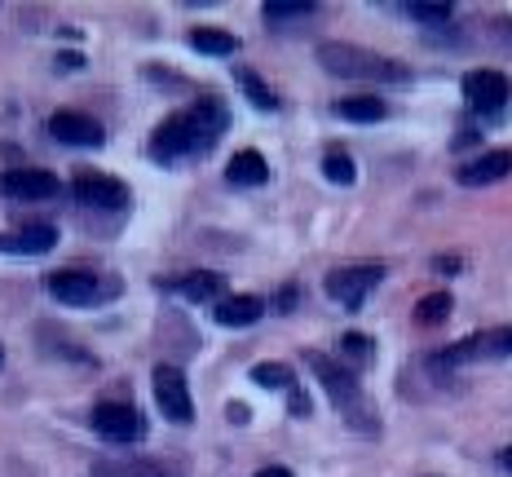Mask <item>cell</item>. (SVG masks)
<instances>
[{"label": "cell", "instance_id": "603a6c76", "mask_svg": "<svg viewBox=\"0 0 512 477\" xmlns=\"http://www.w3.org/2000/svg\"><path fill=\"white\" fill-rule=\"evenodd\" d=\"M451 310H455L451 292H433V296H424V301L415 305V323L420 327H442L446 318H451Z\"/></svg>", "mask_w": 512, "mask_h": 477}, {"label": "cell", "instance_id": "8fae6325", "mask_svg": "<svg viewBox=\"0 0 512 477\" xmlns=\"http://www.w3.org/2000/svg\"><path fill=\"white\" fill-rule=\"evenodd\" d=\"M49 137L62 146H80V151H98L106 142V129L93 115H80V111H53L49 115Z\"/></svg>", "mask_w": 512, "mask_h": 477}, {"label": "cell", "instance_id": "4316f807", "mask_svg": "<svg viewBox=\"0 0 512 477\" xmlns=\"http://www.w3.org/2000/svg\"><path fill=\"white\" fill-rule=\"evenodd\" d=\"M252 385H261V389H292L296 380H292V371H287L283 363H256L252 367Z\"/></svg>", "mask_w": 512, "mask_h": 477}, {"label": "cell", "instance_id": "ffe728a7", "mask_svg": "<svg viewBox=\"0 0 512 477\" xmlns=\"http://www.w3.org/2000/svg\"><path fill=\"white\" fill-rule=\"evenodd\" d=\"M234 80H239V89H243V98H248L256 111H279V93L270 89V84H265L261 76H256V71H248V67H239L234 71Z\"/></svg>", "mask_w": 512, "mask_h": 477}, {"label": "cell", "instance_id": "d4e9b609", "mask_svg": "<svg viewBox=\"0 0 512 477\" xmlns=\"http://www.w3.org/2000/svg\"><path fill=\"white\" fill-rule=\"evenodd\" d=\"M340 354H345L354 367H367L371 358H376V341H371L367 332H345L340 336Z\"/></svg>", "mask_w": 512, "mask_h": 477}, {"label": "cell", "instance_id": "7c38bea8", "mask_svg": "<svg viewBox=\"0 0 512 477\" xmlns=\"http://www.w3.org/2000/svg\"><path fill=\"white\" fill-rule=\"evenodd\" d=\"M0 195L14 204H36V199L58 195V177L45 168H5L0 173Z\"/></svg>", "mask_w": 512, "mask_h": 477}, {"label": "cell", "instance_id": "e575fe53", "mask_svg": "<svg viewBox=\"0 0 512 477\" xmlns=\"http://www.w3.org/2000/svg\"><path fill=\"white\" fill-rule=\"evenodd\" d=\"M0 363H5V349H0Z\"/></svg>", "mask_w": 512, "mask_h": 477}, {"label": "cell", "instance_id": "6da1fadb", "mask_svg": "<svg viewBox=\"0 0 512 477\" xmlns=\"http://www.w3.org/2000/svg\"><path fill=\"white\" fill-rule=\"evenodd\" d=\"M230 111L221 98H195L186 111L168 115L164 124L151 133V159L155 164H186L217 146V137L226 133Z\"/></svg>", "mask_w": 512, "mask_h": 477}, {"label": "cell", "instance_id": "ba28073f", "mask_svg": "<svg viewBox=\"0 0 512 477\" xmlns=\"http://www.w3.org/2000/svg\"><path fill=\"white\" fill-rule=\"evenodd\" d=\"M464 102L473 106L482 120H499L512 102V80L504 76V71H490V67L468 71L464 76Z\"/></svg>", "mask_w": 512, "mask_h": 477}, {"label": "cell", "instance_id": "8992f818", "mask_svg": "<svg viewBox=\"0 0 512 477\" xmlns=\"http://www.w3.org/2000/svg\"><path fill=\"white\" fill-rule=\"evenodd\" d=\"M89 424L102 442H115V447H133V442L146 438V416L133 402H98Z\"/></svg>", "mask_w": 512, "mask_h": 477}, {"label": "cell", "instance_id": "5b68a950", "mask_svg": "<svg viewBox=\"0 0 512 477\" xmlns=\"http://www.w3.org/2000/svg\"><path fill=\"white\" fill-rule=\"evenodd\" d=\"M124 292V283L120 279H111V283H102V274L98 270H53L49 274V296L53 301H62V305H76V310H89V305H102V301H111V296H120Z\"/></svg>", "mask_w": 512, "mask_h": 477}, {"label": "cell", "instance_id": "4fadbf2b", "mask_svg": "<svg viewBox=\"0 0 512 477\" xmlns=\"http://www.w3.org/2000/svg\"><path fill=\"white\" fill-rule=\"evenodd\" d=\"M164 292L181 296V301H195V305H204V301L217 305L221 296H226V274H212V270L173 274V279H164Z\"/></svg>", "mask_w": 512, "mask_h": 477}, {"label": "cell", "instance_id": "cb8c5ba5", "mask_svg": "<svg viewBox=\"0 0 512 477\" xmlns=\"http://www.w3.org/2000/svg\"><path fill=\"white\" fill-rule=\"evenodd\" d=\"M407 14L415 18V23H424V27H446L455 9L446 5V0H415V5H407Z\"/></svg>", "mask_w": 512, "mask_h": 477}, {"label": "cell", "instance_id": "83f0119b", "mask_svg": "<svg viewBox=\"0 0 512 477\" xmlns=\"http://www.w3.org/2000/svg\"><path fill=\"white\" fill-rule=\"evenodd\" d=\"M296 301H301V288H296V283H292V288H279V296H274L279 314H292V305H296Z\"/></svg>", "mask_w": 512, "mask_h": 477}, {"label": "cell", "instance_id": "2e32d148", "mask_svg": "<svg viewBox=\"0 0 512 477\" xmlns=\"http://www.w3.org/2000/svg\"><path fill=\"white\" fill-rule=\"evenodd\" d=\"M261 314H265V301H261V296H252V292L221 296L217 310H212V318H217L221 327H252Z\"/></svg>", "mask_w": 512, "mask_h": 477}, {"label": "cell", "instance_id": "5bb4252c", "mask_svg": "<svg viewBox=\"0 0 512 477\" xmlns=\"http://www.w3.org/2000/svg\"><path fill=\"white\" fill-rule=\"evenodd\" d=\"M53 248H58V230L45 221H31L14 235H0V252H14V257H45Z\"/></svg>", "mask_w": 512, "mask_h": 477}, {"label": "cell", "instance_id": "e0dca14e", "mask_svg": "<svg viewBox=\"0 0 512 477\" xmlns=\"http://www.w3.org/2000/svg\"><path fill=\"white\" fill-rule=\"evenodd\" d=\"M226 182L239 186V190L265 186V182H270V164H265L261 151H234L230 164H226Z\"/></svg>", "mask_w": 512, "mask_h": 477}, {"label": "cell", "instance_id": "1f68e13d", "mask_svg": "<svg viewBox=\"0 0 512 477\" xmlns=\"http://www.w3.org/2000/svg\"><path fill=\"white\" fill-rule=\"evenodd\" d=\"M230 424H248V407L243 402H230Z\"/></svg>", "mask_w": 512, "mask_h": 477}, {"label": "cell", "instance_id": "9c48e42d", "mask_svg": "<svg viewBox=\"0 0 512 477\" xmlns=\"http://www.w3.org/2000/svg\"><path fill=\"white\" fill-rule=\"evenodd\" d=\"M155 402H159V416H168L173 424H190L195 420V398H190L186 385V371L181 367H155Z\"/></svg>", "mask_w": 512, "mask_h": 477}, {"label": "cell", "instance_id": "30bf717a", "mask_svg": "<svg viewBox=\"0 0 512 477\" xmlns=\"http://www.w3.org/2000/svg\"><path fill=\"white\" fill-rule=\"evenodd\" d=\"M71 195L89 212H124L128 208V186L115 182V177H102V173H76Z\"/></svg>", "mask_w": 512, "mask_h": 477}, {"label": "cell", "instance_id": "44dd1931", "mask_svg": "<svg viewBox=\"0 0 512 477\" xmlns=\"http://www.w3.org/2000/svg\"><path fill=\"white\" fill-rule=\"evenodd\" d=\"M336 115L340 120H349V124H376V120H384V102L380 98H340L336 102Z\"/></svg>", "mask_w": 512, "mask_h": 477}, {"label": "cell", "instance_id": "d6a6232c", "mask_svg": "<svg viewBox=\"0 0 512 477\" xmlns=\"http://www.w3.org/2000/svg\"><path fill=\"white\" fill-rule=\"evenodd\" d=\"M256 477H292V469H283V464H270V469H261Z\"/></svg>", "mask_w": 512, "mask_h": 477}, {"label": "cell", "instance_id": "d6986e66", "mask_svg": "<svg viewBox=\"0 0 512 477\" xmlns=\"http://www.w3.org/2000/svg\"><path fill=\"white\" fill-rule=\"evenodd\" d=\"M190 49L208 53V58H230V53L239 49V40L221 27H199V31H190Z\"/></svg>", "mask_w": 512, "mask_h": 477}, {"label": "cell", "instance_id": "9a60e30c", "mask_svg": "<svg viewBox=\"0 0 512 477\" xmlns=\"http://www.w3.org/2000/svg\"><path fill=\"white\" fill-rule=\"evenodd\" d=\"M508 173H512V151H486V155L468 159L455 177H460V186H495Z\"/></svg>", "mask_w": 512, "mask_h": 477}, {"label": "cell", "instance_id": "f546056e", "mask_svg": "<svg viewBox=\"0 0 512 477\" xmlns=\"http://www.w3.org/2000/svg\"><path fill=\"white\" fill-rule=\"evenodd\" d=\"M84 67V53H58V71H80Z\"/></svg>", "mask_w": 512, "mask_h": 477}, {"label": "cell", "instance_id": "484cf974", "mask_svg": "<svg viewBox=\"0 0 512 477\" xmlns=\"http://www.w3.org/2000/svg\"><path fill=\"white\" fill-rule=\"evenodd\" d=\"M323 177L327 182H336V186H354L358 168H354V159H349L345 151H327L323 155Z\"/></svg>", "mask_w": 512, "mask_h": 477}, {"label": "cell", "instance_id": "f1b7e54d", "mask_svg": "<svg viewBox=\"0 0 512 477\" xmlns=\"http://www.w3.org/2000/svg\"><path fill=\"white\" fill-rule=\"evenodd\" d=\"M287 402H292V411H296V416H309V398H305V394H301V389H296V385L287 389Z\"/></svg>", "mask_w": 512, "mask_h": 477}, {"label": "cell", "instance_id": "7402d4cb", "mask_svg": "<svg viewBox=\"0 0 512 477\" xmlns=\"http://www.w3.org/2000/svg\"><path fill=\"white\" fill-rule=\"evenodd\" d=\"M93 477H168V469L151 460H102L93 464Z\"/></svg>", "mask_w": 512, "mask_h": 477}, {"label": "cell", "instance_id": "836d02e7", "mask_svg": "<svg viewBox=\"0 0 512 477\" xmlns=\"http://www.w3.org/2000/svg\"><path fill=\"white\" fill-rule=\"evenodd\" d=\"M499 464H504V469L512 473V447H504V451H499Z\"/></svg>", "mask_w": 512, "mask_h": 477}, {"label": "cell", "instance_id": "4dcf8cb0", "mask_svg": "<svg viewBox=\"0 0 512 477\" xmlns=\"http://www.w3.org/2000/svg\"><path fill=\"white\" fill-rule=\"evenodd\" d=\"M433 265H437V270H446V274H460V270H464V261H460V257H437Z\"/></svg>", "mask_w": 512, "mask_h": 477}, {"label": "cell", "instance_id": "ac0fdd59", "mask_svg": "<svg viewBox=\"0 0 512 477\" xmlns=\"http://www.w3.org/2000/svg\"><path fill=\"white\" fill-rule=\"evenodd\" d=\"M314 14H318L314 0H270V5L261 9L265 27H274V31L296 27V23H305V18H314Z\"/></svg>", "mask_w": 512, "mask_h": 477}, {"label": "cell", "instance_id": "277c9868", "mask_svg": "<svg viewBox=\"0 0 512 477\" xmlns=\"http://www.w3.org/2000/svg\"><path fill=\"white\" fill-rule=\"evenodd\" d=\"M499 358H512V327H486V332H473L464 341L437 349L429 358V371H455L464 363H499Z\"/></svg>", "mask_w": 512, "mask_h": 477}, {"label": "cell", "instance_id": "52a82bcc", "mask_svg": "<svg viewBox=\"0 0 512 477\" xmlns=\"http://www.w3.org/2000/svg\"><path fill=\"white\" fill-rule=\"evenodd\" d=\"M380 279H384V265L367 261V265H345V270H332L323 288H327V296H332L336 305H345V310H362V301L380 288Z\"/></svg>", "mask_w": 512, "mask_h": 477}, {"label": "cell", "instance_id": "7a4b0ae2", "mask_svg": "<svg viewBox=\"0 0 512 477\" xmlns=\"http://www.w3.org/2000/svg\"><path fill=\"white\" fill-rule=\"evenodd\" d=\"M305 367L318 376L323 394L332 398L340 411H345L349 429H362V433H376V429H380V424H376V411H371V402L362 398L358 376H354V371H349L345 363H336V358H327V354H318V349H309V354H305Z\"/></svg>", "mask_w": 512, "mask_h": 477}, {"label": "cell", "instance_id": "3957f363", "mask_svg": "<svg viewBox=\"0 0 512 477\" xmlns=\"http://www.w3.org/2000/svg\"><path fill=\"white\" fill-rule=\"evenodd\" d=\"M318 62H323V71H332V76H340V80H367V84L407 80V71H402L393 58H384V53H376V49H362V45H345V40H327V45H318Z\"/></svg>", "mask_w": 512, "mask_h": 477}]
</instances>
